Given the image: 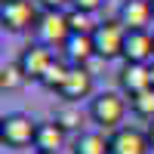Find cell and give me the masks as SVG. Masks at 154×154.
<instances>
[{"label": "cell", "instance_id": "cell-18", "mask_svg": "<svg viewBox=\"0 0 154 154\" xmlns=\"http://www.w3.org/2000/svg\"><path fill=\"white\" fill-rule=\"evenodd\" d=\"M96 25H99V22H93V16H89V12L74 9V6L68 9V28H71V34H93Z\"/></svg>", "mask_w": 154, "mask_h": 154}, {"label": "cell", "instance_id": "cell-21", "mask_svg": "<svg viewBox=\"0 0 154 154\" xmlns=\"http://www.w3.org/2000/svg\"><path fill=\"white\" fill-rule=\"evenodd\" d=\"M102 3H105V0H74V9H83V12H89V16H93Z\"/></svg>", "mask_w": 154, "mask_h": 154}, {"label": "cell", "instance_id": "cell-1", "mask_svg": "<svg viewBox=\"0 0 154 154\" xmlns=\"http://www.w3.org/2000/svg\"><path fill=\"white\" fill-rule=\"evenodd\" d=\"M126 108H130V102H126L120 93H99V96H93V102H89V120L96 126H102V130L114 133V130H120Z\"/></svg>", "mask_w": 154, "mask_h": 154}, {"label": "cell", "instance_id": "cell-15", "mask_svg": "<svg viewBox=\"0 0 154 154\" xmlns=\"http://www.w3.org/2000/svg\"><path fill=\"white\" fill-rule=\"evenodd\" d=\"M68 71H71V65L68 62H62V59H56L53 65H49V71L43 74V86L49 89V93H62V86H65V80H68Z\"/></svg>", "mask_w": 154, "mask_h": 154}, {"label": "cell", "instance_id": "cell-2", "mask_svg": "<svg viewBox=\"0 0 154 154\" xmlns=\"http://www.w3.org/2000/svg\"><path fill=\"white\" fill-rule=\"evenodd\" d=\"M37 139V120H31L28 114L12 111L0 120V142L6 148H28Z\"/></svg>", "mask_w": 154, "mask_h": 154}, {"label": "cell", "instance_id": "cell-11", "mask_svg": "<svg viewBox=\"0 0 154 154\" xmlns=\"http://www.w3.org/2000/svg\"><path fill=\"white\" fill-rule=\"evenodd\" d=\"M59 96H62V102H68V105H77L80 99H89L93 96V71L71 65L68 80H65V86H62Z\"/></svg>", "mask_w": 154, "mask_h": 154}, {"label": "cell", "instance_id": "cell-12", "mask_svg": "<svg viewBox=\"0 0 154 154\" xmlns=\"http://www.w3.org/2000/svg\"><path fill=\"white\" fill-rule=\"evenodd\" d=\"M65 56L71 65L77 68H86L89 62L96 59V43H93V34H71V40L65 43Z\"/></svg>", "mask_w": 154, "mask_h": 154}, {"label": "cell", "instance_id": "cell-3", "mask_svg": "<svg viewBox=\"0 0 154 154\" xmlns=\"http://www.w3.org/2000/svg\"><path fill=\"white\" fill-rule=\"evenodd\" d=\"M40 12H37L34 0H3L0 3V25L9 34H22L28 28H37Z\"/></svg>", "mask_w": 154, "mask_h": 154}, {"label": "cell", "instance_id": "cell-5", "mask_svg": "<svg viewBox=\"0 0 154 154\" xmlns=\"http://www.w3.org/2000/svg\"><path fill=\"white\" fill-rule=\"evenodd\" d=\"M37 43H43L49 49H65L71 40V28H68V12H40L37 22Z\"/></svg>", "mask_w": 154, "mask_h": 154}, {"label": "cell", "instance_id": "cell-20", "mask_svg": "<svg viewBox=\"0 0 154 154\" xmlns=\"http://www.w3.org/2000/svg\"><path fill=\"white\" fill-rule=\"evenodd\" d=\"M43 6V12H68V6H74V0H37Z\"/></svg>", "mask_w": 154, "mask_h": 154}, {"label": "cell", "instance_id": "cell-6", "mask_svg": "<svg viewBox=\"0 0 154 154\" xmlns=\"http://www.w3.org/2000/svg\"><path fill=\"white\" fill-rule=\"evenodd\" d=\"M16 62H19L22 74H25V80H37V83H40L43 74L49 71V65L56 62V56H53V49L43 46V43H28V46L19 53Z\"/></svg>", "mask_w": 154, "mask_h": 154}, {"label": "cell", "instance_id": "cell-14", "mask_svg": "<svg viewBox=\"0 0 154 154\" xmlns=\"http://www.w3.org/2000/svg\"><path fill=\"white\" fill-rule=\"evenodd\" d=\"M74 154H111V139L99 130L80 133L74 139Z\"/></svg>", "mask_w": 154, "mask_h": 154}, {"label": "cell", "instance_id": "cell-24", "mask_svg": "<svg viewBox=\"0 0 154 154\" xmlns=\"http://www.w3.org/2000/svg\"><path fill=\"white\" fill-rule=\"evenodd\" d=\"M37 154H46V151H37Z\"/></svg>", "mask_w": 154, "mask_h": 154}, {"label": "cell", "instance_id": "cell-19", "mask_svg": "<svg viewBox=\"0 0 154 154\" xmlns=\"http://www.w3.org/2000/svg\"><path fill=\"white\" fill-rule=\"evenodd\" d=\"M22 83H25V74L19 68V62H6V65L0 68V89L9 93V89H19Z\"/></svg>", "mask_w": 154, "mask_h": 154}, {"label": "cell", "instance_id": "cell-4", "mask_svg": "<svg viewBox=\"0 0 154 154\" xmlns=\"http://www.w3.org/2000/svg\"><path fill=\"white\" fill-rule=\"evenodd\" d=\"M93 43H96V56L99 59H117L123 56V43H126V28L117 19H105L96 25L93 31Z\"/></svg>", "mask_w": 154, "mask_h": 154}, {"label": "cell", "instance_id": "cell-16", "mask_svg": "<svg viewBox=\"0 0 154 154\" xmlns=\"http://www.w3.org/2000/svg\"><path fill=\"white\" fill-rule=\"evenodd\" d=\"M130 108H133V114L136 117H142V120H154V86L151 89H145V93H139V96H133L130 99Z\"/></svg>", "mask_w": 154, "mask_h": 154}, {"label": "cell", "instance_id": "cell-8", "mask_svg": "<svg viewBox=\"0 0 154 154\" xmlns=\"http://www.w3.org/2000/svg\"><path fill=\"white\" fill-rule=\"evenodd\" d=\"M108 139H111V154H148L151 151L145 130H136V126H120Z\"/></svg>", "mask_w": 154, "mask_h": 154}, {"label": "cell", "instance_id": "cell-17", "mask_svg": "<svg viewBox=\"0 0 154 154\" xmlns=\"http://www.w3.org/2000/svg\"><path fill=\"white\" fill-rule=\"evenodd\" d=\"M65 133H71V130H80V123H83V117H80V108L77 105H62V108H56V117H53Z\"/></svg>", "mask_w": 154, "mask_h": 154}, {"label": "cell", "instance_id": "cell-7", "mask_svg": "<svg viewBox=\"0 0 154 154\" xmlns=\"http://www.w3.org/2000/svg\"><path fill=\"white\" fill-rule=\"evenodd\" d=\"M117 22L126 31H148V25L154 22L151 0H123L117 9Z\"/></svg>", "mask_w": 154, "mask_h": 154}, {"label": "cell", "instance_id": "cell-13", "mask_svg": "<svg viewBox=\"0 0 154 154\" xmlns=\"http://www.w3.org/2000/svg\"><path fill=\"white\" fill-rule=\"evenodd\" d=\"M65 130L56 123V120H46V123H37V139H34V148L37 151H46V154H59V148L65 145Z\"/></svg>", "mask_w": 154, "mask_h": 154}, {"label": "cell", "instance_id": "cell-22", "mask_svg": "<svg viewBox=\"0 0 154 154\" xmlns=\"http://www.w3.org/2000/svg\"><path fill=\"white\" fill-rule=\"evenodd\" d=\"M145 136H148V145H151V151H154V120L148 123V130H145Z\"/></svg>", "mask_w": 154, "mask_h": 154}, {"label": "cell", "instance_id": "cell-9", "mask_svg": "<svg viewBox=\"0 0 154 154\" xmlns=\"http://www.w3.org/2000/svg\"><path fill=\"white\" fill-rule=\"evenodd\" d=\"M123 62L151 65V62H154V34H151V31H126Z\"/></svg>", "mask_w": 154, "mask_h": 154}, {"label": "cell", "instance_id": "cell-25", "mask_svg": "<svg viewBox=\"0 0 154 154\" xmlns=\"http://www.w3.org/2000/svg\"><path fill=\"white\" fill-rule=\"evenodd\" d=\"M151 9H154V0H151Z\"/></svg>", "mask_w": 154, "mask_h": 154}, {"label": "cell", "instance_id": "cell-23", "mask_svg": "<svg viewBox=\"0 0 154 154\" xmlns=\"http://www.w3.org/2000/svg\"><path fill=\"white\" fill-rule=\"evenodd\" d=\"M148 74H151V86H154V62L148 65Z\"/></svg>", "mask_w": 154, "mask_h": 154}, {"label": "cell", "instance_id": "cell-10", "mask_svg": "<svg viewBox=\"0 0 154 154\" xmlns=\"http://www.w3.org/2000/svg\"><path fill=\"white\" fill-rule=\"evenodd\" d=\"M117 86L126 99H133L139 93L151 89V74H148V65H136V62H123V68L117 71Z\"/></svg>", "mask_w": 154, "mask_h": 154}]
</instances>
